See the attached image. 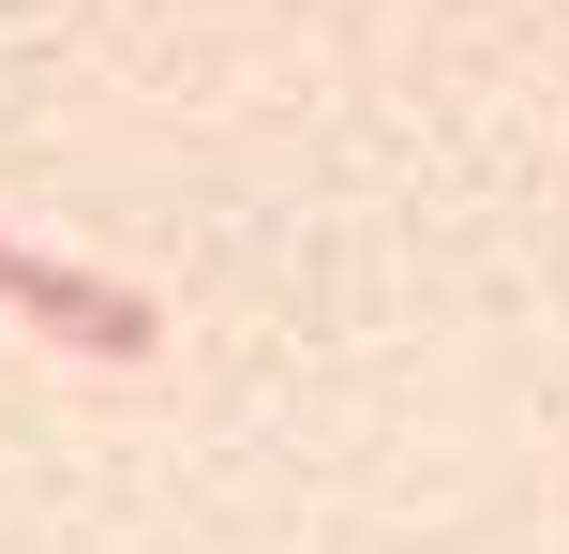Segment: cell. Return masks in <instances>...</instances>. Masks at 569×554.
<instances>
[{
    "label": "cell",
    "mask_w": 569,
    "mask_h": 554,
    "mask_svg": "<svg viewBox=\"0 0 569 554\" xmlns=\"http://www.w3.org/2000/svg\"><path fill=\"white\" fill-rule=\"evenodd\" d=\"M0 315H30L46 345H76V360H150V345H166L150 285H120V270H76V255H30L16 225H0Z\"/></svg>",
    "instance_id": "1"
}]
</instances>
